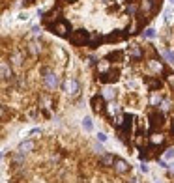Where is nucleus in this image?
Returning <instances> with one entry per match:
<instances>
[{"mask_svg":"<svg viewBox=\"0 0 174 183\" xmlns=\"http://www.w3.org/2000/svg\"><path fill=\"white\" fill-rule=\"evenodd\" d=\"M101 2H103L105 6H109V4H111V2H112V0H101Z\"/></svg>","mask_w":174,"mask_h":183,"instance_id":"nucleus-38","label":"nucleus"},{"mask_svg":"<svg viewBox=\"0 0 174 183\" xmlns=\"http://www.w3.org/2000/svg\"><path fill=\"white\" fill-rule=\"evenodd\" d=\"M101 95H103L105 99H114V90H112V88H105Z\"/></svg>","mask_w":174,"mask_h":183,"instance_id":"nucleus-21","label":"nucleus"},{"mask_svg":"<svg viewBox=\"0 0 174 183\" xmlns=\"http://www.w3.org/2000/svg\"><path fill=\"white\" fill-rule=\"evenodd\" d=\"M26 2H32V0H26Z\"/></svg>","mask_w":174,"mask_h":183,"instance_id":"nucleus-41","label":"nucleus"},{"mask_svg":"<svg viewBox=\"0 0 174 183\" xmlns=\"http://www.w3.org/2000/svg\"><path fill=\"white\" fill-rule=\"evenodd\" d=\"M43 73H45V82H47L49 88H56V86H58V79H56V75L49 73V69H45Z\"/></svg>","mask_w":174,"mask_h":183,"instance_id":"nucleus-8","label":"nucleus"},{"mask_svg":"<svg viewBox=\"0 0 174 183\" xmlns=\"http://www.w3.org/2000/svg\"><path fill=\"white\" fill-rule=\"evenodd\" d=\"M64 90H66L71 97H75V95H79V82L75 79H68L66 82H64Z\"/></svg>","mask_w":174,"mask_h":183,"instance_id":"nucleus-3","label":"nucleus"},{"mask_svg":"<svg viewBox=\"0 0 174 183\" xmlns=\"http://www.w3.org/2000/svg\"><path fill=\"white\" fill-rule=\"evenodd\" d=\"M97 140H99V142H107V135L105 133H99V135H97Z\"/></svg>","mask_w":174,"mask_h":183,"instance_id":"nucleus-33","label":"nucleus"},{"mask_svg":"<svg viewBox=\"0 0 174 183\" xmlns=\"http://www.w3.org/2000/svg\"><path fill=\"white\" fill-rule=\"evenodd\" d=\"M109 58H111V60H118V62H120V60L124 58V54H122V52H112V54L109 56Z\"/></svg>","mask_w":174,"mask_h":183,"instance_id":"nucleus-29","label":"nucleus"},{"mask_svg":"<svg viewBox=\"0 0 174 183\" xmlns=\"http://www.w3.org/2000/svg\"><path fill=\"white\" fill-rule=\"evenodd\" d=\"M172 131H174V123H172Z\"/></svg>","mask_w":174,"mask_h":183,"instance_id":"nucleus-40","label":"nucleus"},{"mask_svg":"<svg viewBox=\"0 0 174 183\" xmlns=\"http://www.w3.org/2000/svg\"><path fill=\"white\" fill-rule=\"evenodd\" d=\"M101 79V82H114V80H118V73L116 71H109V73H105L103 77H99Z\"/></svg>","mask_w":174,"mask_h":183,"instance_id":"nucleus-15","label":"nucleus"},{"mask_svg":"<svg viewBox=\"0 0 174 183\" xmlns=\"http://www.w3.org/2000/svg\"><path fill=\"white\" fill-rule=\"evenodd\" d=\"M150 118H152V125H156V127H157V125H159V127L163 125V114H157V112H154V114H152Z\"/></svg>","mask_w":174,"mask_h":183,"instance_id":"nucleus-16","label":"nucleus"},{"mask_svg":"<svg viewBox=\"0 0 174 183\" xmlns=\"http://www.w3.org/2000/svg\"><path fill=\"white\" fill-rule=\"evenodd\" d=\"M142 38H146V39L156 38V30H154V28H146V30L142 32Z\"/></svg>","mask_w":174,"mask_h":183,"instance_id":"nucleus-20","label":"nucleus"},{"mask_svg":"<svg viewBox=\"0 0 174 183\" xmlns=\"http://www.w3.org/2000/svg\"><path fill=\"white\" fill-rule=\"evenodd\" d=\"M99 41H101V36H97V34H92V36H90V43H88V45H90V47H95Z\"/></svg>","mask_w":174,"mask_h":183,"instance_id":"nucleus-22","label":"nucleus"},{"mask_svg":"<svg viewBox=\"0 0 174 183\" xmlns=\"http://www.w3.org/2000/svg\"><path fill=\"white\" fill-rule=\"evenodd\" d=\"M167 80H169V84H170V86H174V73H169Z\"/></svg>","mask_w":174,"mask_h":183,"instance_id":"nucleus-34","label":"nucleus"},{"mask_svg":"<svg viewBox=\"0 0 174 183\" xmlns=\"http://www.w3.org/2000/svg\"><path fill=\"white\" fill-rule=\"evenodd\" d=\"M150 142H152V146H159V144L165 142V136H163L161 133H152L150 135Z\"/></svg>","mask_w":174,"mask_h":183,"instance_id":"nucleus-14","label":"nucleus"},{"mask_svg":"<svg viewBox=\"0 0 174 183\" xmlns=\"http://www.w3.org/2000/svg\"><path fill=\"white\" fill-rule=\"evenodd\" d=\"M30 52H32V54L41 52V45H39V43H30Z\"/></svg>","mask_w":174,"mask_h":183,"instance_id":"nucleus-23","label":"nucleus"},{"mask_svg":"<svg viewBox=\"0 0 174 183\" xmlns=\"http://www.w3.org/2000/svg\"><path fill=\"white\" fill-rule=\"evenodd\" d=\"M148 67L152 69V71H154V73H163V71H165V66H163V64L159 62V60H156V58H152L150 62H148Z\"/></svg>","mask_w":174,"mask_h":183,"instance_id":"nucleus-7","label":"nucleus"},{"mask_svg":"<svg viewBox=\"0 0 174 183\" xmlns=\"http://www.w3.org/2000/svg\"><path fill=\"white\" fill-rule=\"evenodd\" d=\"M169 109H170V103L169 101H163L161 103V110H169Z\"/></svg>","mask_w":174,"mask_h":183,"instance_id":"nucleus-32","label":"nucleus"},{"mask_svg":"<svg viewBox=\"0 0 174 183\" xmlns=\"http://www.w3.org/2000/svg\"><path fill=\"white\" fill-rule=\"evenodd\" d=\"M174 157V149H167V152H165V161H170Z\"/></svg>","mask_w":174,"mask_h":183,"instance_id":"nucleus-30","label":"nucleus"},{"mask_svg":"<svg viewBox=\"0 0 174 183\" xmlns=\"http://www.w3.org/2000/svg\"><path fill=\"white\" fill-rule=\"evenodd\" d=\"M0 71H2V79H4V80H8V79H12V75H13L12 67L8 66V62H2V66H0Z\"/></svg>","mask_w":174,"mask_h":183,"instance_id":"nucleus-13","label":"nucleus"},{"mask_svg":"<svg viewBox=\"0 0 174 183\" xmlns=\"http://www.w3.org/2000/svg\"><path fill=\"white\" fill-rule=\"evenodd\" d=\"M124 38H125L124 32H114V34H109V36H107L109 41H120V39H124Z\"/></svg>","mask_w":174,"mask_h":183,"instance_id":"nucleus-18","label":"nucleus"},{"mask_svg":"<svg viewBox=\"0 0 174 183\" xmlns=\"http://www.w3.org/2000/svg\"><path fill=\"white\" fill-rule=\"evenodd\" d=\"M114 170L118 172V174H127V172H129V165L125 163L124 159H118L116 157V161H114Z\"/></svg>","mask_w":174,"mask_h":183,"instance_id":"nucleus-6","label":"nucleus"},{"mask_svg":"<svg viewBox=\"0 0 174 183\" xmlns=\"http://www.w3.org/2000/svg\"><path fill=\"white\" fill-rule=\"evenodd\" d=\"M142 56H144V51L140 47H137V45H133L131 51H129V58H131V60H140Z\"/></svg>","mask_w":174,"mask_h":183,"instance_id":"nucleus-10","label":"nucleus"},{"mask_svg":"<svg viewBox=\"0 0 174 183\" xmlns=\"http://www.w3.org/2000/svg\"><path fill=\"white\" fill-rule=\"evenodd\" d=\"M99 161H101V165H103V166H114L116 157H114V155H111V153H103Z\"/></svg>","mask_w":174,"mask_h":183,"instance_id":"nucleus-11","label":"nucleus"},{"mask_svg":"<svg viewBox=\"0 0 174 183\" xmlns=\"http://www.w3.org/2000/svg\"><path fill=\"white\" fill-rule=\"evenodd\" d=\"M150 103L152 105H161L163 103V97H161V93H157V92H154V93H152V97H150Z\"/></svg>","mask_w":174,"mask_h":183,"instance_id":"nucleus-19","label":"nucleus"},{"mask_svg":"<svg viewBox=\"0 0 174 183\" xmlns=\"http://www.w3.org/2000/svg\"><path fill=\"white\" fill-rule=\"evenodd\" d=\"M97 71H99L101 75L109 73V71H111V62H109V60H99V62H97Z\"/></svg>","mask_w":174,"mask_h":183,"instance_id":"nucleus-12","label":"nucleus"},{"mask_svg":"<svg viewBox=\"0 0 174 183\" xmlns=\"http://www.w3.org/2000/svg\"><path fill=\"white\" fill-rule=\"evenodd\" d=\"M137 30H139V23H137V21H133V25L127 28V34H137Z\"/></svg>","mask_w":174,"mask_h":183,"instance_id":"nucleus-27","label":"nucleus"},{"mask_svg":"<svg viewBox=\"0 0 174 183\" xmlns=\"http://www.w3.org/2000/svg\"><path fill=\"white\" fill-rule=\"evenodd\" d=\"M82 125H84V129L86 131H92V118H84V122H82Z\"/></svg>","mask_w":174,"mask_h":183,"instance_id":"nucleus-25","label":"nucleus"},{"mask_svg":"<svg viewBox=\"0 0 174 183\" xmlns=\"http://www.w3.org/2000/svg\"><path fill=\"white\" fill-rule=\"evenodd\" d=\"M170 4H174V0H170Z\"/></svg>","mask_w":174,"mask_h":183,"instance_id":"nucleus-39","label":"nucleus"},{"mask_svg":"<svg viewBox=\"0 0 174 183\" xmlns=\"http://www.w3.org/2000/svg\"><path fill=\"white\" fill-rule=\"evenodd\" d=\"M52 30L56 32L58 36H62V38H69V36H71V34H69V25H68V23H62V21L54 25Z\"/></svg>","mask_w":174,"mask_h":183,"instance_id":"nucleus-4","label":"nucleus"},{"mask_svg":"<svg viewBox=\"0 0 174 183\" xmlns=\"http://www.w3.org/2000/svg\"><path fill=\"white\" fill-rule=\"evenodd\" d=\"M129 183H139V178H131V179H129Z\"/></svg>","mask_w":174,"mask_h":183,"instance_id":"nucleus-37","label":"nucleus"},{"mask_svg":"<svg viewBox=\"0 0 174 183\" xmlns=\"http://www.w3.org/2000/svg\"><path fill=\"white\" fill-rule=\"evenodd\" d=\"M156 4H157V0H140V11L142 13H152L156 9Z\"/></svg>","mask_w":174,"mask_h":183,"instance_id":"nucleus-5","label":"nucleus"},{"mask_svg":"<svg viewBox=\"0 0 174 183\" xmlns=\"http://www.w3.org/2000/svg\"><path fill=\"white\" fill-rule=\"evenodd\" d=\"M90 32H86V30H75V32H71V36H69V39L73 41V43H77V45H88L90 43Z\"/></svg>","mask_w":174,"mask_h":183,"instance_id":"nucleus-1","label":"nucleus"},{"mask_svg":"<svg viewBox=\"0 0 174 183\" xmlns=\"http://www.w3.org/2000/svg\"><path fill=\"white\" fill-rule=\"evenodd\" d=\"M58 4H69V2H77V0H56Z\"/></svg>","mask_w":174,"mask_h":183,"instance_id":"nucleus-35","label":"nucleus"},{"mask_svg":"<svg viewBox=\"0 0 174 183\" xmlns=\"http://www.w3.org/2000/svg\"><path fill=\"white\" fill-rule=\"evenodd\" d=\"M140 170H142V172H148V166H146V165L142 163V165H140Z\"/></svg>","mask_w":174,"mask_h":183,"instance_id":"nucleus-36","label":"nucleus"},{"mask_svg":"<svg viewBox=\"0 0 174 183\" xmlns=\"http://www.w3.org/2000/svg\"><path fill=\"white\" fill-rule=\"evenodd\" d=\"M92 109L99 114V112H107V105H105V97L103 95H94L92 97Z\"/></svg>","mask_w":174,"mask_h":183,"instance_id":"nucleus-2","label":"nucleus"},{"mask_svg":"<svg viewBox=\"0 0 174 183\" xmlns=\"http://www.w3.org/2000/svg\"><path fill=\"white\" fill-rule=\"evenodd\" d=\"M34 148H36L34 140H25V142L19 144V152H21V153H28V152H32Z\"/></svg>","mask_w":174,"mask_h":183,"instance_id":"nucleus-9","label":"nucleus"},{"mask_svg":"<svg viewBox=\"0 0 174 183\" xmlns=\"http://www.w3.org/2000/svg\"><path fill=\"white\" fill-rule=\"evenodd\" d=\"M163 56H165L167 62H174V51H165V52H163Z\"/></svg>","mask_w":174,"mask_h":183,"instance_id":"nucleus-26","label":"nucleus"},{"mask_svg":"<svg viewBox=\"0 0 174 183\" xmlns=\"http://www.w3.org/2000/svg\"><path fill=\"white\" fill-rule=\"evenodd\" d=\"M12 60H13L15 64H21V62H23V54H21V52H15V54L12 56Z\"/></svg>","mask_w":174,"mask_h":183,"instance_id":"nucleus-28","label":"nucleus"},{"mask_svg":"<svg viewBox=\"0 0 174 183\" xmlns=\"http://www.w3.org/2000/svg\"><path fill=\"white\" fill-rule=\"evenodd\" d=\"M127 11L131 13V15H135V13H137V6H135V4H129V6H127Z\"/></svg>","mask_w":174,"mask_h":183,"instance_id":"nucleus-31","label":"nucleus"},{"mask_svg":"<svg viewBox=\"0 0 174 183\" xmlns=\"http://www.w3.org/2000/svg\"><path fill=\"white\" fill-rule=\"evenodd\" d=\"M148 86H150V88H161V80H157V79H148Z\"/></svg>","mask_w":174,"mask_h":183,"instance_id":"nucleus-24","label":"nucleus"},{"mask_svg":"<svg viewBox=\"0 0 174 183\" xmlns=\"http://www.w3.org/2000/svg\"><path fill=\"white\" fill-rule=\"evenodd\" d=\"M107 112L111 114V116H114V114H120V106H118L116 103H109V105H107Z\"/></svg>","mask_w":174,"mask_h":183,"instance_id":"nucleus-17","label":"nucleus"}]
</instances>
